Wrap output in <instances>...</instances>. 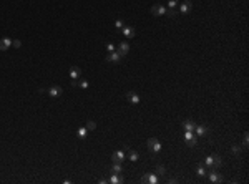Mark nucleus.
<instances>
[{
  "label": "nucleus",
  "instance_id": "nucleus-4",
  "mask_svg": "<svg viewBox=\"0 0 249 184\" xmlns=\"http://www.w3.org/2000/svg\"><path fill=\"white\" fill-rule=\"evenodd\" d=\"M62 93H63L62 86H56V85H55V86H52V88L48 90V95H50L52 98H58V96H62Z\"/></svg>",
  "mask_w": 249,
  "mask_h": 184
},
{
  "label": "nucleus",
  "instance_id": "nucleus-6",
  "mask_svg": "<svg viewBox=\"0 0 249 184\" xmlns=\"http://www.w3.org/2000/svg\"><path fill=\"white\" fill-rule=\"evenodd\" d=\"M126 100L130 101V103H133V105L140 103V96H138L136 93H133V91H128V93H126Z\"/></svg>",
  "mask_w": 249,
  "mask_h": 184
},
{
  "label": "nucleus",
  "instance_id": "nucleus-20",
  "mask_svg": "<svg viewBox=\"0 0 249 184\" xmlns=\"http://www.w3.org/2000/svg\"><path fill=\"white\" fill-rule=\"evenodd\" d=\"M138 158H140V154H138L136 151L128 149V159H130V161H138Z\"/></svg>",
  "mask_w": 249,
  "mask_h": 184
},
{
  "label": "nucleus",
  "instance_id": "nucleus-13",
  "mask_svg": "<svg viewBox=\"0 0 249 184\" xmlns=\"http://www.w3.org/2000/svg\"><path fill=\"white\" fill-rule=\"evenodd\" d=\"M118 52L121 53V56H124L128 52H130V43H128V42H121L120 47H118Z\"/></svg>",
  "mask_w": 249,
  "mask_h": 184
},
{
  "label": "nucleus",
  "instance_id": "nucleus-19",
  "mask_svg": "<svg viewBox=\"0 0 249 184\" xmlns=\"http://www.w3.org/2000/svg\"><path fill=\"white\" fill-rule=\"evenodd\" d=\"M87 134H88V129L87 128H78L77 136L80 138V139H85V138H87Z\"/></svg>",
  "mask_w": 249,
  "mask_h": 184
},
{
  "label": "nucleus",
  "instance_id": "nucleus-29",
  "mask_svg": "<svg viewBox=\"0 0 249 184\" xmlns=\"http://www.w3.org/2000/svg\"><path fill=\"white\" fill-rule=\"evenodd\" d=\"M168 5H169V8H174V7L178 5V0H169V2H168Z\"/></svg>",
  "mask_w": 249,
  "mask_h": 184
},
{
  "label": "nucleus",
  "instance_id": "nucleus-9",
  "mask_svg": "<svg viewBox=\"0 0 249 184\" xmlns=\"http://www.w3.org/2000/svg\"><path fill=\"white\" fill-rule=\"evenodd\" d=\"M111 159H113V162H121L123 159H126V156H124V151H115V153H113V156H111Z\"/></svg>",
  "mask_w": 249,
  "mask_h": 184
},
{
  "label": "nucleus",
  "instance_id": "nucleus-11",
  "mask_svg": "<svg viewBox=\"0 0 249 184\" xmlns=\"http://www.w3.org/2000/svg\"><path fill=\"white\" fill-rule=\"evenodd\" d=\"M81 75V70L80 66H72V70H70V78L72 80H78Z\"/></svg>",
  "mask_w": 249,
  "mask_h": 184
},
{
  "label": "nucleus",
  "instance_id": "nucleus-24",
  "mask_svg": "<svg viewBox=\"0 0 249 184\" xmlns=\"http://www.w3.org/2000/svg\"><path fill=\"white\" fill-rule=\"evenodd\" d=\"M193 136H194V133H193V131H186V133H184V141H189Z\"/></svg>",
  "mask_w": 249,
  "mask_h": 184
},
{
  "label": "nucleus",
  "instance_id": "nucleus-18",
  "mask_svg": "<svg viewBox=\"0 0 249 184\" xmlns=\"http://www.w3.org/2000/svg\"><path fill=\"white\" fill-rule=\"evenodd\" d=\"M108 182H111V184H118V182H123V178H121V174H113L111 178H110V181Z\"/></svg>",
  "mask_w": 249,
  "mask_h": 184
},
{
  "label": "nucleus",
  "instance_id": "nucleus-2",
  "mask_svg": "<svg viewBox=\"0 0 249 184\" xmlns=\"http://www.w3.org/2000/svg\"><path fill=\"white\" fill-rule=\"evenodd\" d=\"M121 58L123 56L120 52H110L108 55H106V62H110V63H118Z\"/></svg>",
  "mask_w": 249,
  "mask_h": 184
},
{
  "label": "nucleus",
  "instance_id": "nucleus-12",
  "mask_svg": "<svg viewBox=\"0 0 249 184\" xmlns=\"http://www.w3.org/2000/svg\"><path fill=\"white\" fill-rule=\"evenodd\" d=\"M194 121L193 119H184L183 121V128H184V131H194Z\"/></svg>",
  "mask_w": 249,
  "mask_h": 184
},
{
  "label": "nucleus",
  "instance_id": "nucleus-35",
  "mask_svg": "<svg viewBox=\"0 0 249 184\" xmlns=\"http://www.w3.org/2000/svg\"><path fill=\"white\" fill-rule=\"evenodd\" d=\"M169 184H176L178 182V179H174V178H171V179H169V181H168Z\"/></svg>",
  "mask_w": 249,
  "mask_h": 184
},
{
  "label": "nucleus",
  "instance_id": "nucleus-26",
  "mask_svg": "<svg viewBox=\"0 0 249 184\" xmlns=\"http://www.w3.org/2000/svg\"><path fill=\"white\" fill-rule=\"evenodd\" d=\"M188 143H189V146H196V144H198V138H196V136H193L189 141H188Z\"/></svg>",
  "mask_w": 249,
  "mask_h": 184
},
{
  "label": "nucleus",
  "instance_id": "nucleus-25",
  "mask_svg": "<svg viewBox=\"0 0 249 184\" xmlns=\"http://www.w3.org/2000/svg\"><path fill=\"white\" fill-rule=\"evenodd\" d=\"M204 164H206V166H209V168H213V158H211V156H208V158L204 159Z\"/></svg>",
  "mask_w": 249,
  "mask_h": 184
},
{
  "label": "nucleus",
  "instance_id": "nucleus-33",
  "mask_svg": "<svg viewBox=\"0 0 249 184\" xmlns=\"http://www.w3.org/2000/svg\"><path fill=\"white\" fill-rule=\"evenodd\" d=\"M106 50H108V52H115V47H113L111 43H106Z\"/></svg>",
  "mask_w": 249,
  "mask_h": 184
},
{
  "label": "nucleus",
  "instance_id": "nucleus-10",
  "mask_svg": "<svg viewBox=\"0 0 249 184\" xmlns=\"http://www.w3.org/2000/svg\"><path fill=\"white\" fill-rule=\"evenodd\" d=\"M141 182H149V184H156V182H158V178H156L155 174H145L143 178H141Z\"/></svg>",
  "mask_w": 249,
  "mask_h": 184
},
{
  "label": "nucleus",
  "instance_id": "nucleus-16",
  "mask_svg": "<svg viewBox=\"0 0 249 184\" xmlns=\"http://www.w3.org/2000/svg\"><path fill=\"white\" fill-rule=\"evenodd\" d=\"M213 166H214V168H221L223 166V159H221V156H219V154H213Z\"/></svg>",
  "mask_w": 249,
  "mask_h": 184
},
{
  "label": "nucleus",
  "instance_id": "nucleus-17",
  "mask_svg": "<svg viewBox=\"0 0 249 184\" xmlns=\"http://www.w3.org/2000/svg\"><path fill=\"white\" fill-rule=\"evenodd\" d=\"M110 171H111V174H120V172L123 171V168H121V162H115V164L111 166V169H110Z\"/></svg>",
  "mask_w": 249,
  "mask_h": 184
},
{
  "label": "nucleus",
  "instance_id": "nucleus-21",
  "mask_svg": "<svg viewBox=\"0 0 249 184\" xmlns=\"http://www.w3.org/2000/svg\"><path fill=\"white\" fill-rule=\"evenodd\" d=\"M85 128H87L88 131H93V129L97 128V123H95L93 119H88V121H87V126H85Z\"/></svg>",
  "mask_w": 249,
  "mask_h": 184
},
{
  "label": "nucleus",
  "instance_id": "nucleus-27",
  "mask_svg": "<svg viewBox=\"0 0 249 184\" xmlns=\"http://www.w3.org/2000/svg\"><path fill=\"white\" fill-rule=\"evenodd\" d=\"M206 174V169L203 166H198V176H204Z\"/></svg>",
  "mask_w": 249,
  "mask_h": 184
},
{
  "label": "nucleus",
  "instance_id": "nucleus-34",
  "mask_svg": "<svg viewBox=\"0 0 249 184\" xmlns=\"http://www.w3.org/2000/svg\"><path fill=\"white\" fill-rule=\"evenodd\" d=\"M12 43H13V47H17V48L22 45V43H20V40H12Z\"/></svg>",
  "mask_w": 249,
  "mask_h": 184
},
{
  "label": "nucleus",
  "instance_id": "nucleus-15",
  "mask_svg": "<svg viewBox=\"0 0 249 184\" xmlns=\"http://www.w3.org/2000/svg\"><path fill=\"white\" fill-rule=\"evenodd\" d=\"M121 30H123V35L126 38H133L135 37V28L133 27H123Z\"/></svg>",
  "mask_w": 249,
  "mask_h": 184
},
{
  "label": "nucleus",
  "instance_id": "nucleus-7",
  "mask_svg": "<svg viewBox=\"0 0 249 184\" xmlns=\"http://www.w3.org/2000/svg\"><path fill=\"white\" fill-rule=\"evenodd\" d=\"M194 134H196V136H206V134L209 133V129L206 128V126H194V131H193Z\"/></svg>",
  "mask_w": 249,
  "mask_h": 184
},
{
  "label": "nucleus",
  "instance_id": "nucleus-30",
  "mask_svg": "<svg viewBox=\"0 0 249 184\" xmlns=\"http://www.w3.org/2000/svg\"><path fill=\"white\" fill-rule=\"evenodd\" d=\"M243 144H244V146H247V144H249V136H247V133H244V139H243Z\"/></svg>",
  "mask_w": 249,
  "mask_h": 184
},
{
  "label": "nucleus",
  "instance_id": "nucleus-8",
  "mask_svg": "<svg viewBox=\"0 0 249 184\" xmlns=\"http://www.w3.org/2000/svg\"><path fill=\"white\" fill-rule=\"evenodd\" d=\"M193 8V3L189 2V0H186V2H183L181 3V7H179V13H189V10Z\"/></svg>",
  "mask_w": 249,
  "mask_h": 184
},
{
  "label": "nucleus",
  "instance_id": "nucleus-1",
  "mask_svg": "<svg viewBox=\"0 0 249 184\" xmlns=\"http://www.w3.org/2000/svg\"><path fill=\"white\" fill-rule=\"evenodd\" d=\"M146 146H148V149L151 151V153H159V151H161V143H159L156 138H149Z\"/></svg>",
  "mask_w": 249,
  "mask_h": 184
},
{
  "label": "nucleus",
  "instance_id": "nucleus-31",
  "mask_svg": "<svg viewBox=\"0 0 249 184\" xmlns=\"http://www.w3.org/2000/svg\"><path fill=\"white\" fill-rule=\"evenodd\" d=\"M233 153H234V154H237V153H241V148H239V146H237V144H234V146H233Z\"/></svg>",
  "mask_w": 249,
  "mask_h": 184
},
{
  "label": "nucleus",
  "instance_id": "nucleus-22",
  "mask_svg": "<svg viewBox=\"0 0 249 184\" xmlns=\"http://www.w3.org/2000/svg\"><path fill=\"white\" fill-rule=\"evenodd\" d=\"M156 172H158V174H165L166 172V168L163 164H156Z\"/></svg>",
  "mask_w": 249,
  "mask_h": 184
},
{
  "label": "nucleus",
  "instance_id": "nucleus-23",
  "mask_svg": "<svg viewBox=\"0 0 249 184\" xmlns=\"http://www.w3.org/2000/svg\"><path fill=\"white\" fill-rule=\"evenodd\" d=\"M166 15H168V17H176L178 12L174 8H169V10H166Z\"/></svg>",
  "mask_w": 249,
  "mask_h": 184
},
{
  "label": "nucleus",
  "instance_id": "nucleus-3",
  "mask_svg": "<svg viewBox=\"0 0 249 184\" xmlns=\"http://www.w3.org/2000/svg\"><path fill=\"white\" fill-rule=\"evenodd\" d=\"M151 13H153V15H156V17L165 15V13H166V8L161 5V3H156V5L151 7Z\"/></svg>",
  "mask_w": 249,
  "mask_h": 184
},
{
  "label": "nucleus",
  "instance_id": "nucleus-14",
  "mask_svg": "<svg viewBox=\"0 0 249 184\" xmlns=\"http://www.w3.org/2000/svg\"><path fill=\"white\" fill-rule=\"evenodd\" d=\"M209 181H211V182H223V176L219 174V172H216V171H211V174H209Z\"/></svg>",
  "mask_w": 249,
  "mask_h": 184
},
{
  "label": "nucleus",
  "instance_id": "nucleus-28",
  "mask_svg": "<svg viewBox=\"0 0 249 184\" xmlns=\"http://www.w3.org/2000/svg\"><path fill=\"white\" fill-rule=\"evenodd\" d=\"M115 27H116V30H121V28H123L124 25H123V22H121V20H116V22H115Z\"/></svg>",
  "mask_w": 249,
  "mask_h": 184
},
{
  "label": "nucleus",
  "instance_id": "nucleus-5",
  "mask_svg": "<svg viewBox=\"0 0 249 184\" xmlns=\"http://www.w3.org/2000/svg\"><path fill=\"white\" fill-rule=\"evenodd\" d=\"M10 45H12V38H9V37L2 38V40H0V50H2V52H7Z\"/></svg>",
  "mask_w": 249,
  "mask_h": 184
},
{
  "label": "nucleus",
  "instance_id": "nucleus-32",
  "mask_svg": "<svg viewBox=\"0 0 249 184\" xmlns=\"http://www.w3.org/2000/svg\"><path fill=\"white\" fill-rule=\"evenodd\" d=\"M78 85H80L81 88H88V81H87V80H81V81H80V83H78Z\"/></svg>",
  "mask_w": 249,
  "mask_h": 184
}]
</instances>
